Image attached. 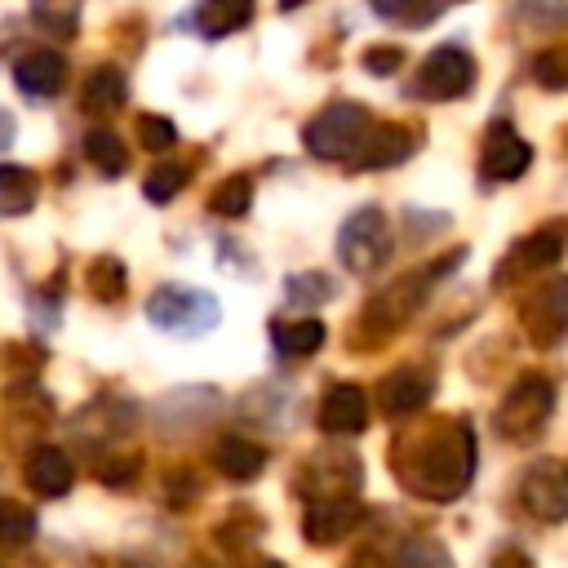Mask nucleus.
<instances>
[{
	"label": "nucleus",
	"instance_id": "f257e3e1",
	"mask_svg": "<svg viewBox=\"0 0 568 568\" xmlns=\"http://www.w3.org/2000/svg\"><path fill=\"white\" fill-rule=\"evenodd\" d=\"M390 470L422 501H457L475 479V430L462 417L404 426L390 444Z\"/></svg>",
	"mask_w": 568,
	"mask_h": 568
},
{
	"label": "nucleus",
	"instance_id": "f03ea898",
	"mask_svg": "<svg viewBox=\"0 0 568 568\" xmlns=\"http://www.w3.org/2000/svg\"><path fill=\"white\" fill-rule=\"evenodd\" d=\"M444 271H448V262H435V266L413 271V275H399L395 284H386L382 293H373L364 302V311H359V333H368L364 342H386L395 328H404L422 311V302L430 293V280H439Z\"/></svg>",
	"mask_w": 568,
	"mask_h": 568
},
{
	"label": "nucleus",
	"instance_id": "7ed1b4c3",
	"mask_svg": "<svg viewBox=\"0 0 568 568\" xmlns=\"http://www.w3.org/2000/svg\"><path fill=\"white\" fill-rule=\"evenodd\" d=\"M550 413H555V382L546 373H524L501 395V404L493 413V426L506 444H532V439H541Z\"/></svg>",
	"mask_w": 568,
	"mask_h": 568
},
{
	"label": "nucleus",
	"instance_id": "20e7f679",
	"mask_svg": "<svg viewBox=\"0 0 568 568\" xmlns=\"http://www.w3.org/2000/svg\"><path fill=\"white\" fill-rule=\"evenodd\" d=\"M146 320L169 333V337H204L217 328L222 320V306L213 293L204 288H191V284H160L151 297H146Z\"/></svg>",
	"mask_w": 568,
	"mask_h": 568
},
{
	"label": "nucleus",
	"instance_id": "39448f33",
	"mask_svg": "<svg viewBox=\"0 0 568 568\" xmlns=\"http://www.w3.org/2000/svg\"><path fill=\"white\" fill-rule=\"evenodd\" d=\"M395 253V235L382 209H355L337 231V257L351 275H377Z\"/></svg>",
	"mask_w": 568,
	"mask_h": 568
},
{
	"label": "nucleus",
	"instance_id": "423d86ee",
	"mask_svg": "<svg viewBox=\"0 0 568 568\" xmlns=\"http://www.w3.org/2000/svg\"><path fill=\"white\" fill-rule=\"evenodd\" d=\"M519 324L537 351H550L568 337V275H550L519 297Z\"/></svg>",
	"mask_w": 568,
	"mask_h": 568
},
{
	"label": "nucleus",
	"instance_id": "0eeeda50",
	"mask_svg": "<svg viewBox=\"0 0 568 568\" xmlns=\"http://www.w3.org/2000/svg\"><path fill=\"white\" fill-rule=\"evenodd\" d=\"M368 111L359 106V102H333V106H324L311 124H306V151L315 155V160H351L355 155V146L364 142V133H368Z\"/></svg>",
	"mask_w": 568,
	"mask_h": 568
},
{
	"label": "nucleus",
	"instance_id": "6e6552de",
	"mask_svg": "<svg viewBox=\"0 0 568 568\" xmlns=\"http://www.w3.org/2000/svg\"><path fill=\"white\" fill-rule=\"evenodd\" d=\"M470 84H475V58H470L462 44H439V49H430L426 62H422L417 75H413V93H417V98H430V102L462 98Z\"/></svg>",
	"mask_w": 568,
	"mask_h": 568
},
{
	"label": "nucleus",
	"instance_id": "1a4fd4ad",
	"mask_svg": "<svg viewBox=\"0 0 568 568\" xmlns=\"http://www.w3.org/2000/svg\"><path fill=\"white\" fill-rule=\"evenodd\" d=\"M519 506L541 524H564L568 519V462L559 457L532 462L519 479Z\"/></svg>",
	"mask_w": 568,
	"mask_h": 568
},
{
	"label": "nucleus",
	"instance_id": "9d476101",
	"mask_svg": "<svg viewBox=\"0 0 568 568\" xmlns=\"http://www.w3.org/2000/svg\"><path fill=\"white\" fill-rule=\"evenodd\" d=\"M368 519V506L355 493H337V497H311L302 506V532L311 546H337L346 541L359 524Z\"/></svg>",
	"mask_w": 568,
	"mask_h": 568
},
{
	"label": "nucleus",
	"instance_id": "9b49d317",
	"mask_svg": "<svg viewBox=\"0 0 568 568\" xmlns=\"http://www.w3.org/2000/svg\"><path fill=\"white\" fill-rule=\"evenodd\" d=\"M430 395H435V368H430V364H399V368H390V373L373 386L377 408H382L386 417H395V422L417 417V413L430 404Z\"/></svg>",
	"mask_w": 568,
	"mask_h": 568
},
{
	"label": "nucleus",
	"instance_id": "f8f14e48",
	"mask_svg": "<svg viewBox=\"0 0 568 568\" xmlns=\"http://www.w3.org/2000/svg\"><path fill=\"white\" fill-rule=\"evenodd\" d=\"M559 257H564V222H546V226H537L532 235H524V240L506 253V262L497 266V284H510V275H515V280H524V275H546Z\"/></svg>",
	"mask_w": 568,
	"mask_h": 568
},
{
	"label": "nucleus",
	"instance_id": "ddd939ff",
	"mask_svg": "<svg viewBox=\"0 0 568 568\" xmlns=\"http://www.w3.org/2000/svg\"><path fill=\"white\" fill-rule=\"evenodd\" d=\"M532 164V146L506 124V120H493L488 124V138H484V155H479V173L488 182H515L524 178Z\"/></svg>",
	"mask_w": 568,
	"mask_h": 568
},
{
	"label": "nucleus",
	"instance_id": "4468645a",
	"mask_svg": "<svg viewBox=\"0 0 568 568\" xmlns=\"http://www.w3.org/2000/svg\"><path fill=\"white\" fill-rule=\"evenodd\" d=\"M359 462L351 453H315L297 470V493L311 497H337V493H359Z\"/></svg>",
	"mask_w": 568,
	"mask_h": 568
},
{
	"label": "nucleus",
	"instance_id": "2eb2a0df",
	"mask_svg": "<svg viewBox=\"0 0 568 568\" xmlns=\"http://www.w3.org/2000/svg\"><path fill=\"white\" fill-rule=\"evenodd\" d=\"M22 479H27V488L40 493V497H62V493H71V484H75V462H71V453L58 448V444H36V448L27 453V462H22Z\"/></svg>",
	"mask_w": 568,
	"mask_h": 568
},
{
	"label": "nucleus",
	"instance_id": "dca6fc26",
	"mask_svg": "<svg viewBox=\"0 0 568 568\" xmlns=\"http://www.w3.org/2000/svg\"><path fill=\"white\" fill-rule=\"evenodd\" d=\"M320 426L328 435H359L368 426V395L355 382H333L320 399Z\"/></svg>",
	"mask_w": 568,
	"mask_h": 568
},
{
	"label": "nucleus",
	"instance_id": "f3484780",
	"mask_svg": "<svg viewBox=\"0 0 568 568\" xmlns=\"http://www.w3.org/2000/svg\"><path fill=\"white\" fill-rule=\"evenodd\" d=\"M413 146H417V138L404 124H368V133L355 146L351 164L355 169H395V164H404L413 155Z\"/></svg>",
	"mask_w": 568,
	"mask_h": 568
},
{
	"label": "nucleus",
	"instance_id": "a211bd4d",
	"mask_svg": "<svg viewBox=\"0 0 568 568\" xmlns=\"http://www.w3.org/2000/svg\"><path fill=\"white\" fill-rule=\"evenodd\" d=\"M129 422H133V408H129V404H120V399H98V404H89V408L75 413L71 435H75L80 444H89V448H102V444L124 439V435H129Z\"/></svg>",
	"mask_w": 568,
	"mask_h": 568
},
{
	"label": "nucleus",
	"instance_id": "6ab92c4d",
	"mask_svg": "<svg viewBox=\"0 0 568 568\" xmlns=\"http://www.w3.org/2000/svg\"><path fill=\"white\" fill-rule=\"evenodd\" d=\"M266 448L257 444V439H248V435H222L217 444H213V466L231 479V484H253L262 470H266Z\"/></svg>",
	"mask_w": 568,
	"mask_h": 568
},
{
	"label": "nucleus",
	"instance_id": "aec40b11",
	"mask_svg": "<svg viewBox=\"0 0 568 568\" xmlns=\"http://www.w3.org/2000/svg\"><path fill=\"white\" fill-rule=\"evenodd\" d=\"M13 80H18L22 93H31V98H49V93L62 89V80H67V62H62V53H53V49H31V53H22V58L13 62Z\"/></svg>",
	"mask_w": 568,
	"mask_h": 568
},
{
	"label": "nucleus",
	"instance_id": "412c9836",
	"mask_svg": "<svg viewBox=\"0 0 568 568\" xmlns=\"http://www.w3.org/2000/svg\"><path fill=\"white\" fill-rule=\"evenodd\" d=\"M324 324L315 315H293V320H275L271 324V346L284 359H311L324 346Z\"/></svg>",
	"mask_w": 568,
	"mask_h": 568
},
{
	"label": "nucleus",
	"instance_id": "4be33fe9",
	"mask_svg": "<svg viewBox=\"0 0 568 568\" xmlns=\"http://www.w3.org/2000/svg\"><path fill=\"white\" fill-rule=\"evenodd\" d=\"M9 422H13V430H40L53 422V399L22 377L9 390Z\"/></svg>",
	"mask_w": 568,
	"mask_h": 568
},
{
	"label": "nucleus",
	"instance_id": "5701e85b",
	"mask_svg": "<svg viewBox=\"0 0 568 568\" xmlns=\"http://www.w3.org/2000/svg\"><path fill=\"white\" fill-rule=\"evenodd\" d=\"M124 98H129V84H124V71H120V67H98V71H89V80H84V111L111 115V111L124 106Z\"/></svg>",
	"mask_w": 568,
	"mask_h": 568
},
{
	"label": "nucleus",
	"instance_id": "b1692460",
	"mask_svg": "<svg viewBox=\"0 0 568 568\" xmlns=\"http://www.w3.org/2000/svg\"><path fill=\"white\" fill-rule=\"evenodd\" d=\"M36 195H40V182H36L31 169H22V164H0V217H22V213H31Z\"/></svg>",
	"mask_w": 568,
	"mask_h": 568
},
{
	"label": "nucleus",
	"instance_id": "393cba45",
	"mask_svg": "<svg viewBox=\"0 0 568 568\" xmlns=\"http://www.w3.org/2000/svg\"><path fill=\"white\" fill-rule=\"evenodd\" d=\"M84 284H89V297H93V302L115 306V302L124 297V288H129V271H124V262H120V257L102 253V257H93V262H89Z\"/></svg>",
	"mask_w": 568,
	"mask_h": 568
},
{
	"label": "nucleus",
	"instance_id": "a878e982",
	"mask_svg": "<svg viewBox=\"0 0 568 568\" xmlns=\"http://www.w3.org/2000/svg\"><path fill=\"white\" fill-rule=\"evenodd\" d=\"M40 519L31 506H22L18 497H0V550H22L31 546Z\"/></svg>",
	"mask_w": 568,
	"mask_h": 568
},
{
	"label": "nucleus",
	"instance_id": "bb28decb",
	"mask_svg": "<svg viewBox=\"0 0 568 568\" xmlns=\"http://www.w3.org/2000/svg\"><path fill=\"white\" fill-rule=\"evenodd\" d=\"M284 297H288V306L311 311V306L333 302L337 288H333V275H324V271H302V275H288V280H284Z\"/></svg>",
	"mask_w": 568,
	"mask_h": 568
},
{
	"label": "nucleus",
	"instance_id": "cd10ccee",
	"mask_svg": "<svg viewBox=\"0 0 568 568\" xmlns=\"http://www.w3.org/2000/svg\"><path fill=\"white\" fill-rule=\"evenodd\" d=\"M84 155H89V164L102 169L106 178L124 173V164H129V151H124V142H120L111 129H89V133H84Z\"/></svg>",
	"mask_w": 568,
	"mask_h": 568
},
{
	"label": "nucleus",
	"instance_id": "c85d7f7f",
	"mask_svg": "<svg viewBox=\"0 0 568 568\" xmlns=\"http://www.w3.org/2000/svg\"><path fill=\"white\" fill-rule=\"evenodd\" d=\"M248 209H253V182L244 173L222 178L209 195V213H217V217H244Z\"/></svg>",
	"mask_w": 568,
	"mask_h": 568
},
{
	"label": "nucleus",
	"instance_id": "c756f323",
	"mask_svg": "<svg viewBox=\"0 0 568 568\" xmlns=\"http://www.w3.org/2000/svg\"><path fill=\"white\" fill-rule=\"evenodd\" d=\"M186 178H191V169L186 164H173V160H164V164H155L151 173H146V182H142V195L151 200V204H169L182 186H186Z\"/></svg>",
	"mask_w": 568,
	"mask_h": 568
},
{
	"label": "nucleus",
	"instance_id": "7c9ffc66",
	"mask_svg": "<svg viewBox=\"0 0 568 568\" xmlns=\"http://www.w3.org/2000/svg\"><path fill=\"white\" fill-rule=\"evenodd\" d=\"M395 568H453V555L435 537H408L399 546V564Z\"/></svg>",
	"mask_w": 568,
	"mask_h": 568
},
{
	"label": "nucleus",
	"instance_id": "2f4dec72",
	"mask_svg": "<svg viewBox=\"0 0 568 568\" xmlns=\"http://www.w3.org/2000/svg\"><path fill=\"white\" fill-rule=\"evenodd\" d=\"M532 80H537L541 89L564 93V89H568V44H559V49H541V53L532 58Z\"/></svg>",
	"mask_w": 568,
	"mask_h": 568
},
{
	"label": "nucleus",
	"instance_id": "473e14b6",
	"mask_svg": "<svg viewBox=\"0 0 568 568\" xmlns=\"http://www.w3.org/2000/svg\"><path fill=\"white\" fill-rule=\"evenodd\" d=\"M0 368L4 373H18V382H22V377H31V373L44 368V351L31 346V342H4L0 346Z\"/></svg>",
	"mask_w": 568,
	"mask_h": 568
},
{
	"label": "nucleus",
	"instance_id": "72a5a7b5",
	"mask_svg": "<svg viewBox=\"0 0 568 568\" xmlns=\"http://www.w3.org/2000/svg\"><path fill=\"white\" fill-rule=\"evenodd\" d=\"M382 18H390V22H413V27H426L430 18H435V0H368Z\"/></svg>",
	"mask_w": 568,
	"mask_h": 568
},
{
	"label": "nucleus",
	"instance_id": "f704fd0d",
	"mask_svg": "<svg viewBox=\"0 0 568 568\" xmlns=\"http://www.w3.org/2000/svg\"><path fill=\"white\" fill-rule=\"evenodd\" d=\"M248 13H253V0H209L204 4V18H217V22H209V36H222V31L244 27Z\"/></svg>",
	"mask_w": 568,
	"mask_h": 568
},
{
	"label": "nucleus",
	"instance_id": "c9c22d12",
	"mask_svg": "<svg viewBox=\"0 0 568 568\" xmlns=\"http://www.w3.org/2000/svg\"><path fill=\"white\" fill-rule=\"evenodd\" d=\"M138 138H142L146 151H169L178 142V129H173L169 115H142L138 120Z\"/></svg>",
	"mask_w": 568,
	"mask_h": 568
},
{
	"label": "nucleus",
	"instance_id": "e433bc0d",
	"mask_svg": "<svg viewBox=\"0 0 568 568\" xmlns=\"http://www.w3.org/2000/svg\"><path fill=\"white\" fill-rule=\"evenodd\" d=\"M138 466H142V462H138V453H124V457H120V453H111V457H98V466H93V470H98V479H102V484L120 488V484H133Z\"/></svg>",
	"mask_w": 568,
	"mask_h": 568
},
{
	"label": "nucleus",
	"instance_id": "4c0bfd02",
	"mask_svg": "<svg viewBox=\"0 0 568 568\" xmlns=\"http://www.w3.org/2000/svg\"><path fill=\"white\" fill-rule=\"evenodd\" d=\"M240 515H244V510H235L231 519H222V524H217V541H222V546H231V550L253 546V541H257V532H262V519H253L248 528H240Z\"/></svg>",
	"mask_w": 568,
	"mask_h": 568
},
{
	"label": "nucleus",
	"instance_id": "58836bf2",
	"mask_svg": "<svg viewBox=\"0 0 568 568\" xmlns=\"http://www.w3.org/2000/svg\"><path fill=\"white\" fill-rule=\"evenodd\" d=\"M191 501H200V475H191V470L169 475V506L182 510V506H191Z\"/></svg>",
	"mask_w": 568,
	"mask_h": 568
},
{
	"label": "nucleus",
	"instance_id": "ea45409f",
	"mask_svg": "<svg viewBox=\"0 0 568 568\" xmlns=\"http://www.w3.org/2000/svg\"><path fill=\"white\" fill-rule=\"evenodd\" d=\"M399 62H404V53H399L395 44H377V49L364 53V71H368V75H395Z\"/></svg>",
	"mask_w": 568,
	"mask_h": 568
},
{
	"label": "nucleus",
	"instance_id": "a19ab883",
	"mask_svg": "<svg viewBox=\"0 0 568 568\" xmlns=\"http://www.w3.org/2000/svg\"><path fill=\"white\" fill-rule=\"evenodd\" d=\"M346 568H390V564H386V559H382L377 550H359V555H355V559H351Z\"/></svg>",
	"mask_w": 568,
	"mask_h": 568
},
{
	"label": "nucleus",
	"instance_id": "79ce46f5",
	"mask_svg": "<svg viewBox=\"0 0 568 568\" xmlns=\"http://www.w3.org/2000/svg\"><path fill=\"white\" fill-rule=\"evenodd\" d=\"M13 133H18V124H13V115L0 106V151H9V142H13Z\"/></svg>",
	"mask_w": 568,
	"mask_h": 568
},
{
	"label": "nucleus",
	"instance_id": "37998d69",
	"mask_svg": "<svg viewBox=\"0 0 568 568\" xmlns=\"http://www.w3.org/2000/svg\"><path fill=\"white\" fill-rule=\"evenodd\" d=\"M493 568H528V559L519 555V550H506V555H497V564Z\"/></svg>",
	"mask_w": 568,
	"mask_h": 568
},
{
	"label": "nucleus",
	"instance_id": "c03bdc74",
	"mask_svg": "<svg viewBox=\"0 0 568 568\" xmlns=\"http://www.w3.org/2000/svg\"><path fill=\"white\" fill-rule=\"evenodd\" d=\"M257 568H284V564H275V559H266V564H257Z\"/></svg>",
	"mask_w": 568,
	"mask_h": 568
},
{
	"label": "nucleus",
	"instance_id": "a18cd8bd",
	"mask_svg": "<svg viewBox=\"0 0 568 568\" xmlns=\"http://www.w3.org/2000/svg\"><path fill=\"white\" fill-rule=\"evenodd\" d=\"M293 4H297V0H280V9H293Z\"/></svg>",
	"mask_w": 568,
	"mask_h": 568
}]
</instances>
